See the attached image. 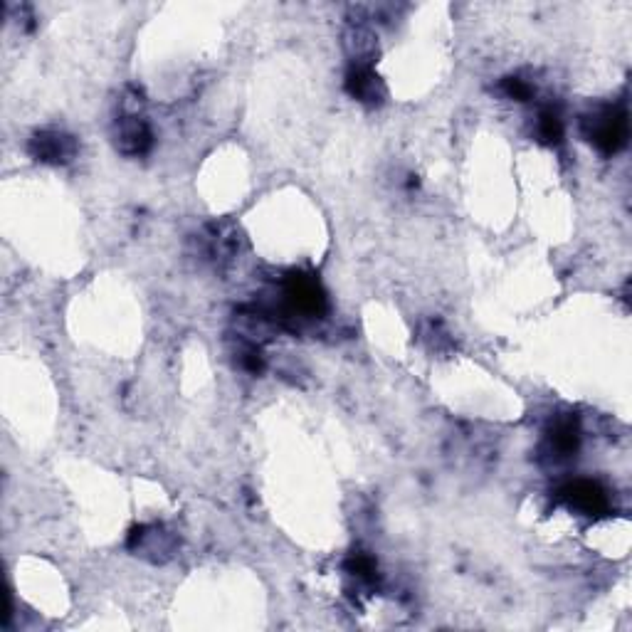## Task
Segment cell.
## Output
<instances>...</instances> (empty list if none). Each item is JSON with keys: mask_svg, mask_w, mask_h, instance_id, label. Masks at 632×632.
Segmentation results:
<instances>
[{"mask_svg": "<svg viewBox=\"0 0 632 632\" xmlns=\"http://www.w3.org/2000/svg\"><path fill=\"white\" fill-rule=\"evenodd\" d=\"M129 549L151 558V561H166L176 551V536L163 526H136L129 536Z\"/></svg>", "mask_w": 632, "mask_h": 632, "instance_id": "cell-3", "label": "cell"}, {"mask_svg": "<svg viewBox=\"0 0 632 632\" xmlns=\"http://www.w3.org/2000/svg\"><path fill=\"white\" fill-rule=\"evenodd\" d=\"M30 154L42 163H67L77 154V141L65 131H40L30 139Z\"/></svg>", "mask_w": 632, "mask_h": 632, "instance_id": "cell-4", "label": "cell"}, {"mask_svg": "<svg viewBox=\"0 0 632 632\" xmlns=\"http://www.w3.org/2000/svg\"><path fill=\"white\" fill-rule=\"evenodd\" d=\"M502 89L509 94V97L516 99V102H529L531 94H534V87H531L529 82H524V79H519V77H507V79H504Z\"/></svg>", "mask_w": 632, "mask_h": 632, "instance_id": "cell-12", "label": "cell"}, {"mask_svg": "<svg viewBox=\"0 0 632 632\" xmlns=\"http://www.w3.org/2000/svg\"><path fill=\"white\" fill-rule=\"evenodd\" d=\"M561 497L571 504L578 512L588 514V516H600L608 512L610 502L608 494L603 492V487L595 482H588V479H578V482L566 484L561 489Z\"/></svg>", "mask_w": 632, "mask_h": 632, "instance_id": "cell-7", "label": "cell"}, {"mask_svg": "<svg viewBox=\"0 0 632 632\" xmlns=\"http://www.w3.org/2000/svg\"><path fill=\"white\" fill-rule=\"evenodd\" d=\"M237 363H240V368H245V371L250 373H262L265 371V358H262L260 349H257L255 344H242V349L237 351Z\"/></svg>", "mask_w": 632, "mask_h": 632, "instance_id": "cell-11", "label": "cell"}, {"mask_svg": "<svg viewBox=\"0 0 632 632\" xmlns=\"http://www.w3.org/2000/svg\"><path fill=\"white\" fill-rule=\"evenodd\" d=\"M284 299H287L289 309L302 316H321L326 309V297L321 292L319 282L312 275H302L294 272L284 282Z\"/></svg>", "mask_w": 632, "mask_h": 632, "instance_id": "cell-2", "label": "cell"}, {"mask_svg": "<svg viewBox=\"0 0 632 632\" xmlns=\"http://www.w3.org/2000/svg\"><path fill=\"white\" fill-rule=\"evenodd\" d=\"M346 92L358 102L371 104V107L381 104L383 97H386V87L373 72V67L361 65V62H351L349 72H346Z\"/></svg>", "mask_w": 632, "mask_h": 632, "instance_id": "cell-5", "label": "cell"}, {"mask_svg": "<svg viewBox=\"0 0 632 632\" xmlns=\"http://www.w3.org/2000/svg\"><path fill=\"white\" fill-rule=\"evenodd\" d=\"M346 573L361 586H373L376 583V561L366 553H356L346 561Z\"/></svg>", "mask_w": 632, "mask_h": 632, "instance_id": "cell-10", "label": "cell"}, {"mask_svg": "<svg viewBox=\"0 0 632 632\" xmlns=\"http://www.w3.org/2000/svg\"><path fill=\"white\" fill-rule=\"evenodd\" d=\"M578 445H581V430H578L573 418L558 420V423L549 430L546 447H549L551 457H556V460H566V457L576 455Z\"/></svg>", "mask_w": 632, "mask_h": 632, "instance_id": "cell-8", "label": "cell"}, {"mask_svg": "<svg viewBox=\"0 0 632 632\" xmlns=\"http://www.w3.org/2000/svg\"><path fill=\"white\" fill-rule=\"evenodd\" d=\"M536 136L549 146L561 144V139H563L561 114L553 112V109H544V112L539 114V121H536Z\"/></svg>", "mask_w": 632, "mask_h": 632, "instance_id": "cell-9", "label": "cell"}, {"mask_svg": "<svg viewBox=\"0 0 632 632\" xmlns=\"http://www.w3.org/2000/svg\"><path fill=\"white\" fill-rule=\"evenodd\" d=\"M588 139L603 154H618L628 144V114L620 107H605L586 119Z\"/></svg>", "mask_w": 632, "mask_h": 632, "instance_id": "cell-1", "label": "cell"}, {"mask_svg": "<svg viewBox=\"0 0 632 632\" xmlns=\"http://www.w3.org/2000/svg\"><path fill=\"white\" fill-rule=\"evenodd\" d=\"M154 144V134L139 114H124L117 124V146L126 156H144Z\"/></svg>", "mask_w": 632, "mask_h": 632, "instance_id": "cell-6", "label": "cell"}]
</instances>
